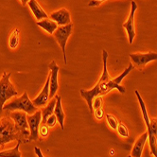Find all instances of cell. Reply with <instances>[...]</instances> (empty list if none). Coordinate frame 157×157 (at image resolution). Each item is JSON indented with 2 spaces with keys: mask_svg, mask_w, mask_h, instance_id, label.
Here are the masks:
<instances>
[{
  "mask_svg": "<svg viewBox=\"0 0 157 157\" xmlns=\"http://www.w3.org/2000/svg\"><path fill=\"white\" fill-rule=\"evenodd\" d=\"M73 29V25L68 24L66 26H59L57 28V29L55 30V32L53 33V35L55 37V39L57 40L58 44H60V47L63 50V61L64 63H67V59H66V52H65V47H66V43L67 40L70 37L71 32Z\"/></svg>",
  "mask_w": 157,
  "mask_h": 157,
  "instance_id": "obj_6",
  "label": "cell"
},
{
  "mask_svg": "<svg viewBox=\"0 0 157 157\" xmlns=\"http://www.w3.org/2000/svg\"><path fill=\"white\" fill-rule=\"evenodd\" d=\"M137 10V4L134 0H132L131 2V10H130V14L128 16V19L125 23H123V28H124L127 31V35H128V40L129 44L133 43V39L136 37V29H134V15H136V12Z\"/></svg>",
  "mask_w": 157,
  "mask_h": 157,
  "instance_id": "obj_10",
  "label": "cell"
},
{
  "mask_svg": "<svg viewBox=\"0 0 157 157\" xmlns=\"http://www.w3.org/2000/svg\"><path fill=\"white\" fill-rule=\"evenodd\" d=\"M34 151H35V154L37 155V157H44V155H43V153H42V151H41V150L39 148L35 147Z\"/></svg>",
  "mask_w": 157,
  "mask_h": 157,
  "instance_id": "obj_28",
  "label": "cell"
},
{
  "mask_svg": "<svg viewBox=\"0 0 157 157\" xmlns=\"http://www.w3.org/2000/svg\"><path fill=\"white\" fill-rule=\"evenodd\" d=\"M94 115L98 120H101L104 117V110L102 109V107L97 108V109H95Z\"/></svg>",
  "mask_w": 157,
  "mask_h": 157,
  "instance_id": "obj_25",
  "label": "cell"
},
{
  "mask_svg": "<svg viewBox=\"0 0 157 157\" xmlns=\"http://www.w3.org/2000/svg\"><path fill=\"white\" fill-rule=\"evenodd\" d=\"M3 110L6 111H23L28 115H33L38 110L37 107L33 104L32 100L29 99L27 92H24L21 97L14 98L10 102L3 106Z\"/></svg>",
  "mask_w": 157,
  "mask_h": 157,
  "instance_id": "obj_4",
  "label": "cell"
},
{
  "mask_svg": "<svg viewBox=\"0 0 157 157\" xmlns=\"http://www.w3.org/2000/svg\"><path fill=\"white\" fill-rule=\"evenodd\" d=\"M48 132H49V130H48V126L47 124H43V125L40 126V128H39V134H40L41 136L47 137L48 136Z\"/></svg>",
  "mask_w": 157,
  "mask_h": 157,
  "instance_id": "obj_23",
  "label": "cell"
},
{
  "mask_svg": "<svg viewBox=\"0 0 157 157\" xmlns=\"http://www.w3.org/2000/svg\"><path fill=\"white\" fill-rule=\"evenodd\" d=\"M27 115L28 114L23 111H13L10 114V117L13 120L15 127L19 130L24 138L29 136V127L27 119Z\"/></svg>",
  "mask_w": 157,
  "mask_h": 157,
  "instance_id": "obj_7",
  "label": "cell"
},
{
  "mask_svg": "<svg viewBox=\"0 0 157 157\" xmlns=\"http://www.w3.org/2000/svg\"><path fill=\"white\" fill-rule=\"evenodd\" d=\"M57 117H56V116L53 114L51 115L50 117H48V118L47 119V122H46V124L48 126V127H54L55 124H56V122H57Z\"/></svg>",
  "mask_w": 157,
  "mask_h": 157,
  "instance_id": "obj_26",
  "label": "cell"
},
{
  "mask_svg": "<svg viewBox=\"0 0 157 157\" xmlns=\"http://www.w3.org/2000/svg\"><path fill=\"white\" fill-rule=\"evenodd\" d=\"M21 141H18V144L12 150L0 151V157H22V154L19 151Z\"/></svg>",
  "mask_w": 157,
  "mask_h": 157,
  "instance_id": "obj_19",
  "label": "cell"
},
{
  "mask_svg": "<svg viewBox=\"0 0 157 157\" xmlns=\"http://www.w3.org/2000/svg\"><path fill=\"white\" fill-rule=\"evenodd\" d=\"M22 139H24V136L15 127L12 118L8 117L0 118V147L12 141H21Z\"/></svg>",
  "mask_w": 157,
  "mask_h": 157,
  "instance_id": "obj_3",
  "label": "cell"
},
{
  "mask_svg": "<svg viewBox=\"0 0 157 157\" xmlns=\"http://www.w3.org/2000/svg\"><path fill=\"white\" fill-rule=\"evenodd\" d=\"M117 131L118 134L121 137H125V138L129 137L130 132H129V130H128L127 126L124 124V123L120 122L118 124V126H117Z\"/></svg>",
  "mask_w": 157,
  "mask_h": 157,
  "instance_id": "obj_22",
  "label": "cell"
},
{
  "mask_svg": "<svg viewBox=\"0 0 157 157\" xmlns=\"http://www.w3.org/2000/svg\"><path fill=\"white\" fill-rule=\"evenodd\" d=\"M105 117H106V121H107V124L109 125V127L112 130H117V126L119 124L117 118L115 116L110 115V114H107L105 116Z\"/></svg>",
  "mask_w": 157,
  "mask_h": 157,
  "instance_id": "obj_21",
  "label": "cell"
},
{
  "mask_svg": "<svg viewBox=\"0 0 157 157\" xmlns=\"http://www.w3.org/2000/svg\"><path fill=\"white\" fill-rule=\"evenodd\" d=\"M50 19L55 21L58 26H66L71 24V16L66 9L63 8L50 14Z\"/></svg>",
  "mask_w": 157,
  "mask_h": 157,
  "instance_id": "obj_13",
  "label": "cell"
},
{
  "mask_svg": "<svg viewBox=\"0 0 157 157\" xmlns=\"http://www.w3.org/2000/svg\"><path fill=\"white\" fill-rule=\"evenodd\" d=\"M37 25L40 28H42L43 29L46 30L47 32H48L49 34H53V33L55 32V30L57 29V28L59 27L57 25V23L50 18H44V19H42L40 21H37Z\"/></svg>",
  "mask_w": 157,
  "mask_h": 157,
  "instance_id": "obj_17",
  "label": "cell"
},
{
  "mask_svg": "<svg viewBox=\"0 0 157 157\" xmlns=\"http://www.w3.org/2000/svg\"><path fill=\"white\" fill-rule=\"evenodd\" d=\"M19 29H15L13 32L12 34H10V38H9V46L10 48H16L18 44H19Z\"/></svg>",
  "mask_w": 157,
  "mask_h": 157,
  "instance_id": "obj_20",
  "label": "cell"
},
{
  "mask_svg": "<svg viewBox=\"0 0 157 157\" xmlns=\"http://www.w3.org/2000/svg\"><path fill=\"white\" fill-rule=\"evenodd\" d=\"M49 82H50V74L48 77V80L43 88V90L40 92V94L34 99L32 100L33 104H34L37 108L44 107L48 104V100L50 99V98H49V94H50L49 93Z\"/></svg>",
  "mask_w": 157,
  "mask_h": 157,
  "instance_id": "obj_12",
  "label": "cell"
},
{
  "mask_svg": "<svg viewBox=\"0 0 157 157\" xmlns=\"http://www.w3.org/2000/svg\"><path fill=\"white\" fill-rule=\"evenodd\" d=\"M29 1V0H21V2H22V5L23 6H26V4Z\"/></svg>",
  "mask_w": 157,
  "mask_h": 157,
  "instance_id": "obj_29",
  "label": "cell"
},
{
  "mask_svg": "<svg viewBox=\"0 0 157 157\" xmlns=\"http://www.w3.org/2000/svg\"><path fill=\"white\" fill-rule=\"evenodd\" d=\"M57 98V101H56V105H55V108H54V115L57 117V120L59 122V124L61 126V128L63 130L64 129V117H65V115H64V112H63V109L62 107V98L61 96L57 95L56 96Z\"/></svg>",
  "mask_w": 157,
  "mask_h": 157,
  "instance_id": "obj_16",
  "label": "cell"
},
{
  "mask_svg": "<svg viewBox=\"0 0 157 157\" xmlns=\"http://www.w3.org/2000/svg\"><path fill=\"white\" fill-rule=\"evenodd\" d=\"M28 4H29V7L31 10L33 15L35 16V18L38 21H40L42 19H44V18H48V13L44 12V9L40 6V4L37 2V0H29V1L28 2Z\"/></svg>",
  "mask_w": 157,
  "mask_h": 157,
  "instance_id": "obj_15",
  "label": "cell"
},
{
  "mask_svg": "<svg viewBox=\"0 0 157 157\" xmlns=\"http://www.w3.org/2000/svg\"><path fill=\"white\" fill-rule=\"evenodd\" d=\"M108 52L103 49L102 50V61H103V71L100 76L98 82L96 83L94 88L90 89V90H84V89H81V95L82 97L86 100V102L89 106V110L91 113H93V101L94 98L98 96H104L108 94L110 91L113 89H117L120 94H125L126 89L124 86H121L120 83L122 80L133 69V65L131 63L127 68L123 71L119 76L117 78H111L109 75L108 69H107V60H108Z\"/></svg>",
  "mask_w": 157,
  "mask_h": 157,
  "instance_id": "obj_1",
  "label": "cell"
},
{
  "mask_svg": "<svg viewBox=\"0 0 157 157\" xmlns=\"http://www.w3.org/2000/svg\"><path fill=\"white\" fill-rule=\"evenodd\" d=\"M10 76H12V73L4 71L2 78H0V111L3 110V106L7 100L18 95V92L13 84L10 82Z\"/></svg>",
  "mask_w": 157,
  "mask_h": 157,
  "instance_id": "obj_5",
  "label": "cell"
},
{
  "mask_svg": "<svg viewBox=\"0 0 157 157\" xmlns=\"http://www.w3.org/2000/svg\"><path fill=\"white\" fill-rule=\"evenodd\" d=\"M56 101H57V98L54 97L49 100L46 106L43 107V109H42V121H43L44 124H46L47 119L48 118V117L53 115Z\"/></svg>",
  "mask_w": 157,
  "mask_h": 157,
  "instance_id": "obj_18",
  "label": "cell"
},
{
  "mask_svg": "<svg viewBox=\"0 0 157 157\" xmlns=\"http://www.w3.org/2000/svg\"><path fill=\"white\" fill-rule=\"evenodd\" d=\"M148 140V133L147 132H144L142 136H140L136 143H134L132 150L131 151V156L132 157H141L142 156V152L145 147V144L147 143Z\"/></svg>",
  "mask_w": 157,
  "mask_h": 157,
  "instance_id": "obj_14",
  "label": "cell"
},
{
  "mask_svg": "<svg viewBox=\"0 0 157 157\" xmlns=\"http://www.w3.org/2000/svg\"><path fill=\"white\" fill-rule=\"evenodd\" d=\"M130 58L133 66H136L137 68L142 69L143 67L150 62L157 60V53L152 52V51H149L146 53H142V52L131 53Z\"/></svg>",
  "mask_w": 157,
  "mask_h": 157,
  "instance_id": "obj_8",
  "label": "cell"
},
{
  "mask_svg": "<svg viewBox=\"0 0 157 157\" xmlns=\"http://www.w3.org/2000/svg\"><path fill=\"white\" fill-rule=\"evenodd\" d=\"M136 96L139 101V106L142 112V116L145 121L146 127H147V133H148V140H149V145H150V149L151 151V154L154 157H157V118H151L150 119L147 108H146L145 102L139 94L137 90H136Z\"/></svg>",
  "mask_w": 157,
  "mask_h": 157,
  "instance_id": "obj_2",
  "label": "cell"
},
{
  "mask_svg": "<svg viewBox=\"0 0 157 157\" xmlns=\"http://www.w3.org/2000/svg\"><path fill=\"white\" fill-rule=\"evenodd\" d=\"M29 127V140H38L39 137V128L40 123L42 120V112L40 110H37L33 115H28L27 116Z\"/></svg>",
  "mask_w": 157,
  "mask_h": 157,
  "instance_id": "obj_9",
  "label": "cell"
},
{
  "mask_svg": "<svg viewBox=\"0 0 157 157\" xmlns=\"http://www.w3.org/2000/svg\"><path fill=\"white\" fill-rule=\"evenodd\" d=\"M49 69H50V82H49V98H52L55 97L59 89L58 83V74H59V66L56 63L55 61H52L49 63Z\"/></svg>",
  "mask_w": 157,
  "mask_h": 157,
  "instance_id": "obj_11",
  "label": "cell"
},
{
  "mask_svg": "<svg viewBox=\"0 0 157 157\" xmlns=\"http://www.w3.org/2000/svg\"><path fill=\"white\" fill-rule=\"evenodd\" d=\"M128 157H132V156H131V155H130V156H128Z\"/></svg>",
  "mask_w": 157,
  "mask_h": 157,
  "instance_id": "obj_31",
  "label": "cell"
},
{
  "mask_svg": "<svg viewBox=\"0 0 157 157\" xmlns=\"http://www.w3.org/2000/svg\"><path fill=\"white\" fill-rule=\"evenodd\" d=\"M102 103H103V98H102V96H98L94 98V101H93V108L94 109H97V108H99L102 106Z\"/></svg>",
  "mask_w": 157,
  "mask_h": 157,
  "instance_id": "obj_24",
  "label": "cell"
},
{
  "mask_svg": "<svg viewBox=\"0 0 157 157\" xmlns=\"http://www.w3.org/2000/svg\"><path fill=\"white\" fill-rule=\"evenodd\" d=\"M98 5H100V2H98V1H96V0H91V1L88 3V6H89V7L98 6Z\"/></svg>",
  "mask_w": 157,
  "mask_h": 157,
  "instance_id": "obj_27",
  "label": "cell"
},
{
  "mask_svg": "<svg viewBox=\"0 0 157 157\" xmlns=\"http://www.w3.org/2000/svg\"><path fill=\"white\" fill-rule=\"evenodd\" d=\"M96 1H98V2L101 3V2H103V1H104V0H96Z\"/></svg>",
  "mask_w": 157,
  "mask_h": 157,
  "instance_id": "obj_30",
  "label": "cell"
}]
</instances>
